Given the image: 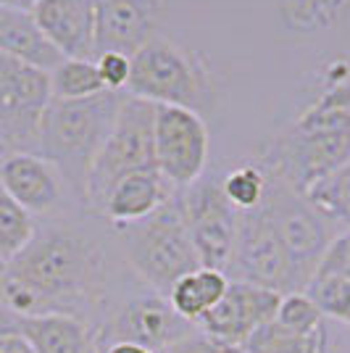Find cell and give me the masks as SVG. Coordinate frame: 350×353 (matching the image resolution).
Here are the masks:
<instances>
[{
    "label": "cell",
    "instance_id": "obj_1",
    "mask_svg": "<svg viewBox=\"0 0 350 353\" xmlns=\"http://www.w3.org/2000/svg\"><path fill=\"white\" fill-rule=\"evenodd\" d=\"M6 280L27 290L34 314H74L92 324L108 303V259L95 235L72 224L37 227L30 245L8 261Z\"/></svg>",
    "mask_w": 350,
    "mask_h": 353
},
{
    "label": "cell",
    "instance_id": "obj_2",
    "mask_svg": "<svg viewBox=\"0 0 350 353\" xmlns=\"http://www.w3.org/2000/svg\"><path fill=\"white\" fill-rule=\"evenodd\" d=\"M127 92L103 90L82 101L53 98L40 119L37 153L48 159L63 176V185L85 206L88 176L101 153L105 137L114 130L119 105Z\"/></svg>",
    "mask_w": 350,
    "mask_h": 353
},
{
    "label": "cell",
    "instance_id": "obj_3",
    "mask_svg": "<svg viewBox=\"0 0 350 353\" xmlns=\"http://www.w3.org/2000/svg\"><path fill=\"white\" fill-rule=\"evenodd\" d=\"M119 235L130 269L158 295H166L176 280L203 266L192 245L179 190L147 219L119 227Z\"/></svg>",
    "mask_w": 350,
    "mask_h": 353
},
{
    "label": "cell",
    "instance_id": "obj_4",
    "mask_svg": "<svg viewBox=\"0 0 350 353\" xmlns=\"http://www.w3.org/2000/svg\"><path fill=\"white\" fill-rule=\"evenodd\" d=\"M127 95L156 105L190 108L203 117L216 108L219 88L214 72L200 56L158 34L132 56Z\"/></svg>",
    "mask_w": 350,
    "mask_h": 353
},
{
    "label": "cell",
    "instance_id": "obj_5",
    "mask_svg": "<svg viewBox=\"0 0 350 353\" xmlns=\"http://www.w3.org/2000/svg\"><path fill=\"white\" fill-rule=\"evenodd\" d=\"M156 108L158 105L124 95L119 105L114 130L105 137L98 159L92 163V172L88 176V195L85 208L101 216V208L114 190L119 179L134 174V172H156Z\"/></svg>",
    "mask_w": 350,
    "mask_h": 353
},
{
    "label": "cell",
    "instance_id": "obj_6",
    "mask_svg": "<svg viewBox=\"0 0 350 353\" xmlns=\"http://www.w3.org/2000/svg\"><path fill=\"white\" fill-rule=\"evenodd\" d=\"M263 172L269 176V185H266V198L261 206L277 232L279 243L285 245L287 256H290L292 266L298 272V280L306 290L311 277L316 274V266H319L324 250L335 240L337 230L308 203L303 192L292 190L285 179L271 174L269 169H263Z\"/></svg>",
    "mask_w": 350,
    "mask_h": 353
},
{
    "label": "cell",
    "instance_id": "obj_7",
    "mask_svg": "<svg viewBox=\"0 0 350 353\" xmlns=\"http://www.w3.org/2000/svg\"><path fill=\"white\" fill-rule=\"evenodd\" d=\"M50 101V74L0 53V145L8 156L37 153L40 119Z\"/></svg>",
    "mask_w": 350,
    "mask_h": 353
},
{
    "label": "cell",
    "instance_id": "obj_8",
    "mask_svg": "<svg viewBox=\"0 0 350 353\" xmlns=\"http://www.w3.org/2000/svg\"><path fill=\"white\" fill-rule=\"evenodd\" d=\"M227 277L234 282L258 285V288L274 290L279 295L303 290L298 272H295L285 245L279 243L263 206L240 214Z\"/></svg>",
    "mask_w": 350,
    "mask_h": 353
},
{
    "label": "cell",
    "instance_id": "obj_9",
    "mask_svg": "<svg viewBox=\"0 0 350 353\" xmlns=\"http://www.w3.org/2000/svg\"><path fill=\"white\" fill-rule=\"evenodd\" d=\"M195 330H198L195 324L182 319L172 309L166 295H158L145 288L143 293L132 295L114 311H108L95 330V338L101 351L111 343L124 340V343H137L161 353L187 340Z\"/></svg>",
    "mask_w": 350,
    "mask_h": 353
},
{
    "label": "cell",
    "instance_id": "obj_10",
    "mask_svg": "<svg viewBox=\"0 0 350 353\" xmlns=\"http://www.w3.org/2000/svg\"><path fill=\"white\" fill-rule=\"evenodd\" d=\"M179 195H182L187 230H190L192 245L198 250L200 264L227 274L234 237H237L240 211H234L232 203L224 198L221 176L205 172L190 188L179 190Z\"/></svg>",
    "mask_w": 350,
    "mask_h": 353
},
{
    "label": "cell",
    "instance_id": "obj_11",
    "mask_svg": "<svg viewBox=\"0 0 350 353\" xmlns=\"http://www.w3.org/2000/svg\"><path fill=\"white\" fill-rule=\"evenodd\" d=\"M156 166L174 190H185L205 174L208 166V124L200 114L179 105L156 108Z\"/></svg>",
    "mask_w": 350,
    "mask_h": 353
},
{
    "label": "cell",
    "instance_id": "obj_12",
    "mask_svg": "<svg viewBox=\"0 0 350 353\" xmlns=\"http://www.w3.org/2000/svg\"><path fill=\"white\" fill-rule=\"evenodd\" d=\"M279 298L282 295L274 293V290L229 280L221 301L211 311H205L195 327H198V332H203L208 338L243 348V343L261 324L274 319Z\"/></svg>",
    "mask_w": 350,
    "mask_h": 353
},
{
    "label": "cell",
    "instance_id": "obj_13",
    "mask_svg": "<svg viewBox=\"0 0 350 353\" xmlns=\"http://www.w3.org/2000/svg\"><path fill=\"white\" fill-rule=\"evenodd\" d=\"M163 21V0H95V59L103 53L134 56Z\"/></svg>",
    "mask_w": 350,
    "mask_h": 353
},
{
    "label": "cell",
    "instance_id": "obj_14",
    "mask_svg": "<svg viewBox=\"0 0 350 353\" xmlns=\"http://www.w3.org/2000/svg\"><path fill=\"white\" fill-rule=\"evenodd\" d=\"M30 14L63 59L95 61V0H37Z\"/></svg>",
    "mask_w": 350,
    "mask_h": 353
},
{
    "label": "cell",
    "instance_id": "obj_15",
    "mask_svg": "<svg viewBox=\"0 0 350 353\" xmlns=\"http://www.w3.org/2000/svg\"><path fill=\"white\" fill-rule=\"evenodd\" d=\"M0 185L32 216L50 214L63 198V176L40 153H11L0 161Z\"/></svg>",
    "mask_w": 350,
    "mask_h": 353
},
{
    "label": "cell",
    "instance_id": "obj_16",
    "mask_svg": "<svg viewBox=\"0 0 350 353\" xmlns=\"http://www.w3.org/2000/svg\"><path fill=\"white\" fill-rule=\"evenodd\" d=\"M174 188L166 176L156 172H134V174L119 179L114 190L108 192L101 208V216L114 227H127L134 221L147 219L156 214L166 201L174 198Z\"/></svg>",
    "mask_w": 350,
    "mask_h": 353
},
{
    "label": "cell",
    "instance_id": "obj_17",
    "mask_svg": "<svg viewBox=\"0 0 350 353\" xmlns=\"http://www.w3.org/2000/svg\"><path fill=\"white\" fill-rule=\"evenodd\" d=\"M19 335L34 353H101L95 327L74 314H34L21 316Z\"/></svg>",
    "mask_w": 350,
    "mask_h": 353
},
{
    "label": "cell",
    "instance_id": "obj_18",
    "mask_svg": "<svg viewBox=\"0 0 350 353\" xmlns=\"http://www.w3.org/2000/svg\"><path fill=\"white\" fill-rule=\"evenodd\" d=\"M0 53L48 74L63 61V56L40 32L30 11H16V8H0Z\"/></svg>",
    "mask_w": 350,
    "mask_h": 353
},
{
    "label": "cell",
    "instance_id": "obj_19",
    "mask_svg": "<svg viewBox=\"0 0 350 353\" xmlns=\"http://www.w3.org/2000/svg\"><path fill=\"white\" fill-rule=\"evenodd\" d=\"M229 285V277L219 269H208L200 266L190 274H185L182 280L174 282V288L166 293L172 309L187 319L190 324H198V319L205 311H211L221 301V295Z\"/></svg>",
    "mask_w": 350,
    "mask_h": 353
},
{
    "label": "cell",
    "instance_id": "obj_20",
    "mask_svg": "<svg viewBox=\"0 0 350 353\" xmlns=\"http://www.w3.org/2000/svg\"><path fill=\"white\" fill-rule=\"evenodd\" d=\"M277 14L292 34H319L350 19V0H277Z\"/></svg>",
    "mask_w": 350,
    "mask_h": 353
},
{
    "label": "cell",
    "instance_id": "obj_21",
    "mask_svg": "<svg viewBox=\"0 0 350 353\" xmlns=\"http://www.w3.org/2000/svg\"><path fill=\"white\" fill-rule=\"evenodd\" d=\"M303 195L337 232L350 230V161L332 174L321 176Z\"/></svg>",
    "mask_w": 350,
    "mask_h": 353
},
{
    "label": "cell",
    "instance_id": "obj_22",
    "mask_svg": "<svg viewBox=\"0 0 350 353\" xmlns=\"http://www.w3.org/2000/svg\"><path fill=\"white\" fill-rule=\"evenodd\" d=\"M327 345V324L311 335H292L274 319L261 324L245 343L243 353H321Z\"/></svg>",
    "mask_w": 350,
    "mask_h": 353
},
{
    "label": "cell",
    "instance_id": "obj_23",
    "mask_svg": "<svg viewBox=\"0 0 350 353\" xmlns=\"http://www.w3.org/2000/svg\"><path fill=\"white\" fill-rule=\"evenodd\" d=\"M50 90H53V98H61V101H82V98L101 95L105 88L95 61L63 59L50 72Z\"/></svg>",
    "mask_w": 350,
    "mask_h": 353
},
{
    "label": "cell",
    "instance_id": "obj_24",
    "mask_svg": "<svg viewBox=\"0 0 350 353\" xmlns=\"http://www.w3.org/2000/svg\"><path fill=\"white\" fill-rule=\"evenodd\" d=\"M37 232L34 216L27 214L0 185V259L11 261L30 245Z\"/></svg>",
    "mask_w": 350,
    "mask_h": 353
},
{
    "label": "cell",
    "instance_id": "obj_25",
    "mask_svg": "<svg viewBox=\"0 0 350 353\" xmlns=\"http://www.w3.org/2000/svg\"><path fill=\"white\" fill-rule=\"evenodd\" d=\"M266 185H269V176H266L261 163H245V166H237L221 176L224 198L240 214L256 211L261 206L263 198H266Z\"/></svg>",
    "mask_w": 350,
    "mask_h": 353
},
{
    "label": "cell",
    "instance_id": "obj_26",
    "mask_svg": "<svg viewBox=\"0 0 350 353\" xmlns=\"http://www.w3.org/2000/svg\"><path fill=\"white\" fill-rule=\"evenodd\" d=\"M274 322L292 335H311L324 324V314L308 298L306 290H295V293H285L279 298Z\"/></svg>",
    "mask_w": 350,
    "mask_h": 353
},
{
    "label": "cell",
    "instance_id": "obj_27",
    "mask_svg": "<svg viewBox=\"0 0 350 353\" xmlns=\"http://www.w3.org/2000/svg\"><path fill=\"white\" fill-rule=\"evenodd\" d=\"M98 74L103 79V88L111 90V92H127L130 85V74H132V59L130 56H121V53H103L95 59Z\"/></svg>",
    "mask_w": 350,
    "mask_h": 353
},
{
    "label": "cell",
    "instance_id": "obj_28",
    "mask_svg": "<svg viewBox=\"0 0 350 353\" xmlns=\"http://www.w3.org/2000/svg\"><path fill=\"white\" fill-rule=\"evenodd\" d=\"M316 274H332V277H350V230L337 232L329 248L324 250Z\"/></svg>",
    "mask_w": 350,
    "mask_h": 353
},
{
    "label": "cell",
    "instance_id": "obj_29",
    "mask_svg": "<svg viewBox=\"0 0 350 353\" xmlns=\"http://www.w3.org/2000/svg\"><path fill=\"white\" fill-rule=\"evenodd\" d=\"M161 353H243V348L219 343V340L208 338V335H203V332L195 330L187 340H182L179 345L169 348V351H161Z\"/></svg>",
    "mask_w": 350,
    "mask_h": 353
},
{
    "label": "cell",
    "instance_id": "obj_30",
    "mask_svg": "<svg viewBox=\"0 0 350 353\" xmlns=\"http://www.w3.org/2000/svg\"><path fill=\"white\" fill-rule=\"evenodd\" d=\"M19 327H21V316L14 314L6 303H0V340L8 335H19Z\"/></svg>",
    "mask_w": 350,
    "mask_h": 353
},
{
    "label": "cell",
    "instance_id": "obj_31",
    "mask_svg": "<svg viewBox=\"0 0 350 353\" xmlns=\"http://www.w3.org/2000/svg\"><path fill=\"white\" fill-rule=\"evenodd\" d=\"M0 353H34L30 348V343L21 335H8L0 340Z\"/></svg>",
    "mask_w": 350,
    "mask_h": 353
},
{
    "label": "cell",
    "instance_id": "obj_32",
    "mask_svg": "<svg viewBox=\"0 0 350 353\" xmlns=\"http://www.w3.org/2000/svg\"><path fill=\"white\" fill-rule=\"evenodd\" d=\"M101 353H156V351H150L145 345H137V343H124V340H119V343L105 345Z\"/></svg>",
    "mask_w": 350,
    "mask_h": 353
},
{
    "label": "cell",
    "instance_id": "obj_33",
    "mask_svg": "<svg viewBox=\"0 0 350 353\" xmlns=\"http://www.w3.org/2000/svg\"><path fill=\"white\" fill-rule=\"evenodd\" d=\"M321 353H350V340L335 338V335H329V330H327V345H324Z\"/></svg>",
    "mask_w": 350,
    "mask_h": 353
},
{
    "label": "cell",
    "instance_id": "obj_34",
    "mask_svg": "<svg viewBox=\"0 0 350 353\" xmlns=\"http://www.w3.org/2000/svg\"><path fill=\"white\" fill-rule=\"evenodd\" d=\"M37 0H0V8H16V11H32Z\"/></svg>",
    "mask_w": 350,
    "mask_h": 353
},
{
    "label": "cell",
    "instance_id": "obj_35",
    "mask_svg": "<svg viewBox=\"0 0 350 353\" xmlns=\"http://www.w3.org/2000/svg\"><path fill=\"white\" fill-rule=\"evenodd\" d=\"M6 272H8V261L0 259V282H3V277H6Z\"/></svg>",
    "mask_w": 350,
    "mask_h": 353
},
{
    "label": "cell",
    "instance_id": "obj_36",
    "mask_svg": "<svg viewBox=\"0 0 350 353\" xmlns=\"http://www.w3.org/2000/svg\"><path fill=\"white\" fill-rule=\"evenodd\" d=\"M3 159H6V153H3V150H0V161H3Z\"/></svg>",
    "mask_w": 350,
    "mask_h": 353
},
{
    "label": "cell",
    "instance_id": "obj_37",
    "mask_svg": "<svg viewBox=\"0 0 350 353\" xmlns=\"http://www.w3.org/2000/svg\"><path fill=\"white\" fill-rule=\"evenodd\" d=\"M0 150H3V145H0ZM3 153H6V150H3ZM6 156H8V153H6Z\"/></svg>",
    "mask_w": 350,
    "mask_h": 353
}]
</instances>
